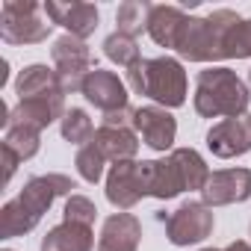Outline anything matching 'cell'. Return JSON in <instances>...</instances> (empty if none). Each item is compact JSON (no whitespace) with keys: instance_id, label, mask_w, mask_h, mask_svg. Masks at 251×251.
I'll use <instances>...</instances> for the list:
<instances>
[{"instance_id":"obj_1","label":"cell","mask_w":251,"mask_h":251,"mask_svg":"<svg viewBox=\"0 0 251 251\" xmlns=\"http://www.w3.org/2000/svg\"><path fill=\"white\" fill-rule=\"evenodd\" d=\"M71 189H77L74 180L68 175H59V172L30 177L24 183V189L12 201H6L3 210H0V236L12 239V236L30 233L59 195H74Z\"/></svg>"},{"instance_id":"obj_2","label":"cell","mask_w":251,"mask_h":251,"mask_svg":"<svg viewBox=\"0 0 251 251\" xmlns=\"http://www.w3.org/2000/svg\"><path fill=\"white\" fill-rule=\"evenodd\" d=\"M236 21L239 15L233 9H216L204 18L186 15L172 50L189 62H219L225 59V39Z\"/></svg>"},{"instance_id":"obj_3","label":"cell","mask_w":251,"mask_h":251,"mask_svg":"<svg viewBox=\"0 0 251 251\" xmlns=\"http://www.w3.org/2000/svg\"><path fill=\"white\" fill-rule=\"evenodd\" d=\"M127 83L136 95L151 98L157 106L175 109L186 103V71L175 56L139 59L127 68Z\"/></svg>"},{"instance_id":"obj_4","label":"cell","mask_w":251,"mask_h":251,"mask_svg":"<svg viewBox=\"0 0 251 251\" xmlns=\"http://www.w3.org/2000/svg\"><path fill=\"white\" fill-rule=\"evenodd\" d=\"M251 103L248 86L230 68H207L195 80V112L201 118H236Z\"/></svg>"},{"instance_id":"obj_5","label":"cell","mask_w":251,"mask_h":251,"mask_svg":"<svg viewBox=\"0 0 251 251\" xmlns=\"http://www.w3.org/2000/svg\"><path fill=\"white\" fill-rule=\"evenodd\" d=\"M45 6L33 0H6L0 9V39L6 45H42L48 42L53 21L42 18Z\"/></svg>"},{"instance_id":"obj_6","label":"cell","mask_w":251,"mask_h":251,"mask_svg":"<svg viewBox=\"0 0 251 251\" xmlns=\"http://www.w3.org/2000/svg\"><path fill=\"white\" fill-rule=\"evenodd\" d=\"M50 56H53V68H56V77H59V86L65 95H74V92H83V83L86 77L95 71V56L89 50V45L83 39H74V36H59L50 48Z\"/></svg>"},{"instance_id":"obj_7","label":"cell","mask_w":251,"mask_h":251,"mask_svg":"<svg viewBox=\"0 0 251 251\" xmlns=\"http://www.w3.org/2000/svg\"><path fill=\"white\" fill-rule=\"evenodd\" d=\"M163 225H166V236L172 245L183 248V245H195V242H204L210 233H213V207H207L204 201H183L175 213H160L157 216Z\"/></svg>"},{"instance_id":"obj_8","label":"cell","mask_w":251,"mask_h":251,"mask_svg":"<svg viewBox=\"0 0 251 251\" xmlns=\"http://www.w3.org/2000/svg\"><path fill=\"white\" fill-rule=\"evenodd\" d=\"M207 148L219 160H233L251 151V115L225 118L207 130Z\"/></svg>"},{"instance_id":"obj_9","label":"cell","mask_w":251,"mask_h":251,"mask_svg":"<svg viewBox=\"0 0 251 251\" xmlns=\"http://www.w3.org/2000/svg\"><path fill=\"white\" fill-rule=\"evenodd\" d=\"M251 198V169H222L213 172L207 186L201 189V201L207 207L242 204Z\"/></svg>"},{"instance_id":"obj_10","label":"cell","mask_w":251,"mask_h":251,"mask_svg":"<svg viewBox=\"0 0 251 251\" xmlns=\"http://www.w3.org/2000/svg\"><path fill=\"white\" fill-rule=\"evenodd\" d=\"M145 198L142 186V163L136 160H121L106 175V201L118 210H130Z\"/></svg>"},{"instance_id":"obj_11","label":"cell","mask_w":251,"mask_h":251,"mask_svg":"<svg viewBox=\"0 0 251 251\" xmlns=\"http://www.w3.org/2000/svg\"><path fill=\"white\" fill-rule=\"evenodd\" d=\"M133 130L154 151H169L177 136V121L166 106H139L133 112Z\"/></svg>"},{"instance_id":"obj_12","label":"cell","mask_w":251,"mask_h":251,"mask_svg":"<svg viewBox=\"0 0 251 251\" xmlns=\"http://www.w3.org/2000/svg\"><path fill=\"white\" fill-rule=\"evenodd\" d=\"M65 92H50V95H39V98H27V100H18V106L9 112V124H27V127H36V130H45L50 127L53 121H62L65 115Z\"/></svg>"},{"instance_id":"obj_13","label":"cell","mask_w":251,"mask_h":251,"mask_svg":"<svg viewBox=\"0 0 251 251\" xmlns=\"http://www.w3.org/2000/svg\"><path fill=\"white\" fill-rule=\"evenodd\" d=\"M95 109H100L103 115L106 112H118V109H127V89H124V83L118 80L115 71H103V68H95L86 83H83V92H80Z\"/></svg>"},{"instance_id":"obj_14","label":"cell","mask_w":251,"mask_h":251,"mask_svg":"<svg viewBox=\"0 0 251 251\" xmlns=\"http://www.w3.org/2000/svg\"><path fill=\"white\" fill-rule=\"evenodd\" d=\"M45 15L53 21V27H65L68 36L83 39V42L98 30V21H100L95 3H59V0H48Z\"/></svg>"},{"instance_id":"obj_15","label":"cell","mask_w":251,"mask_h":251,"mask_svg":"<svg viewBox=\"0 0 251 251\" xmlns=\"http://www.w3.org/2000/svg\"><path fill=\"white\" fill-rule=\"evenodd\" d=\"M142 186H145V198H160V201H172L177 198L183 189L180 172L175 166L172 157L166 160H142Z\"/></svg>"},{"instance_id":"obj_16","label":"cell","mask_w":251,"mask_h":251,"mask_svg":"<svg viewBox=\"0 0 251 251\" xmlns=\"http://www.w3.org/2000/svg\"><path fill=\"white\" fill-rule=\"evenodd\" d=\"M142 239V222L133 213H112L98 239V251H139Z\"/></svg>"},{"instance_id":"obj_17","label":"cell","mask_w":251,"mask_h":251,"mask_svg":"<svg viewBox=\"0 0 251 251\" xmlns=\"http://www.w3.org/2000/svg\"><path fill=\"white\" fill-rule=\"evenodd\" d=\"M106 160L112 163H121V160H133L136 151H139V139H136V130L133 124H100L95 130V139H92Z\"/></svg>"},{"instance_id":"obj_18","label":"cell","mask_w":251,"mask_h":251,"mask_svg":"<svg viewBox=\"0 0 251 251\" xmlns=\"http://www.w3.org/2000/svg\"><path fill=\"white\" fill-rule=\"evenodd\" d=\"M92 248H95L92 227L74 222H62L50 227L42 239V251H92Z\"/></svg>"},{"instance_id":"obj_19","label":"cell","mask_w":251,"mask_h":251,"mask_svg":"<svg viewBox=\"0 0 251 251\" xmlns=\"http://www.w3.org/2000/svg\"><path fill=\"white\" fill-rule=\"evenodd\" d=\"M15 92H18V100H27V98H39V95L62 92V86H59L56 68H48V65L36 62V65H27V68L18 74V80H15Z\"/></svg>"},{"instance_id":"obj_20","label":"cell","mask_w":251,"mask_h":251,"mask_svg":"<svg viewBox=\"0 0 251 251\" xmlns=\"http://www.w3.org/2000/svg\"><path fill=\"white\" fill-rule=\"evenodd\" d=\"M186 21V12L180 6H154L151 9V21H148V36L160 45V48H175L177 30Z\"/></svg>"},{"instance_id":"obj_21","label":"cell","mask_w":251,"mask_h":251,"mask_svg":"<svg viewBox=\"0 0 251 251\" xmlns=\"http://www.w3.org/2000/svg\"><path fill=\"white\" fill-rule=\"evenodd\" d=\"M169 157L175 160V166H177V172H180V180H183V189H186V192H195V189L201 192V189L207 186L210 169H207L204 157H201L195 148H175Z\"/></svg>"},{"instance_id":"obj_22","label":"cell","mask_w":251,"mask_h":251,"mask_svg":"<svg viewBox=\"0 0 251 251\" xmlns=\"http://www.w3.org/2000/svg\"><path fill=\"white\" fill-rule=\"evenodd\" d=\"M151 3L148 0H124V3L118 6L115 12V24L121 36H127V39H136L142 36V30H148V21H151Z\"/></svg>"},{"instance_id":"obj_23","label":"cell","mask_w":251,"mask_h":251,"mask_svg":"<svg viewBox=\"0 0 251 251\" xmlns=\"http://www.w3.org/2000/svg\"><path fill=\"white\" fill-rule=\"evenodd\" d=\"M59 130H62V139L65 142H71V145H89L92 139H95V124H92V118H89V112L86 109H68L65 115H62V121H59Z\"/></svg>"},{"instance_id":"obj_24","label":"cell","mask_w":251,"mask_h":251,"mask_svg":"<svg viewBox=\"0 0 251 251\" xmlns=\"http://www.w3.org/2000/svg\"><path fill=\"white\" fill-rule=\"evenodd\" d=\"M3 145L12 148L21 157V163H24V160H30V157L39 154V148H42V130L27 127V124H9L6 136H3Z\"/></svg>"},{"instance_id":"obj_25","label":"cell","mask_w":251,"mask_h":251,"mask_svg":"<svg viewBox=\"0 0 251 251\" xmlns=\"http://www.w3.org/2000/svg\"><path fill=\"white\" fill-rule=\"evenodd\" d=\"M103 53H106L109 62L124 65V68H130V65H136L142 59L136 39H127V36H121V33H112V36L103 39Z\"/></svg>"},{"instance_id":"obj_26","label":"cell","mask_w":251,"mask_h":251,"mask_svg":"<svg viewBox=\"0 0 251 251\" xmlns=\"http://www.w3.org/2000/svg\"><path fill=\"white\" fill-rule=\"evenodd\" d=\"M74 166H77V175H80L86 183H98V180L103 177L106 157H103V151H100L95 142H89V145H83V148L77 151V157H74Z\"/></svg>"},{"instance_id":"obj_27","label":"cell","mask_w":251,"mask_h":251,"mask_svg":"<svg viewBox=\"0 0 251 251\" xmlns=\"http://www.w3.org/2000/svg\"><path fill=\"white\" fill-rule=\"evenodd\" d=\"M225 59H251V18H239L225 39Z\"/></svg>"},{"instance_id":"obj_28","label":"cell","mask_w":251,"mask_h":251,"mask_svg":"<svg viewBox=\"0 0 251 251\" xmlns=\"http://www.w3.org/2000/svg\"><path fill=\"white\" fill-rule=\"evenodd\" d=\"M62 213H65L62 222H74V225H86V227H92L95 219H98V207H95L86 195H68Z\"/></svg>"},{"instance_id":"obj_29","label":"cell","mask_w":251,"mask_h":251,"mask_svg":"<svg viewBox=\"0 0 251 251\" xmlns=\"http://www.w3.org/2000/svg\"><path fill=\"white\" fill-rule=\"evenodd\" d=\"M0 151H3V183H9L12 175H15L18 166H21V157H18L12 148H6V145H0Z\"/></svg>"},{"instance_id":"obj_30","label":"cell","mask_w":251,"mask_h":251,"mask_svg":"<svg viewBox=\"0 0 251 251\" xmlns=\"http://www.w3.org/2000/svg\"><path fill=\"white\" fill-rule=\"evenodd\" d=\"M225 251H251V245H248L245 239H236V242H230Z\"/></svg>"},{"instance_id":"obj_31","label":"cell","mask_w":251,"mask_h":251,"mask_svg":"<svg viewBox=\"0 0 251 251\" xmlns=\"http://www.w3.org/2000/svg\"><path fill=\"white\" fill-rule=\"evenodd\" d=\"M6 68H9V65H6V59H3V62H0V89H3V86H6V80H9Z\"/></svg>"},{"instance_id":"obj_32","label":"cell","mask_w":251,"mask_h":251,"mask_svg":"<svg viewBox=\"0 0 251 251\" xmlns=\"http://www.w3.org/2000/svg\"><path fill=\"white\" fill-rule=\"evenodd\" d=\"M201 251H225V248H201Z\"/></svg>"},{"instance_id":"obj_33","label":"cell","mask_w":251,"mask_h":251,"mask_svg":"<svg viewBox=\"0 0 251 251\" xmlns=\"http://www.w3.org/2000/svg\"><path fill=\"white\" fill-rule=\"evenodd\" d=\"M248 86H251V71H248Z\"/></svg>"},{"instance_id":"obj_34","label":"cell","mask_w":251,"mask_h":251,"mask_svg":"<svg viewBox=\"0 0 251 251\" xmlns=\"http://www.w3.org/2000/svg\"><path fill=\"white\" fill-rule=\"evenodd\" d=\"M3 251H12V248H3Z\"/></svg>"}]
</instances>
